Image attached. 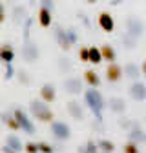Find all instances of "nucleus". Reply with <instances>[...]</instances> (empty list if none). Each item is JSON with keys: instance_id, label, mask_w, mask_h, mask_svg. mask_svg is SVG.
<instances>
[{"instance_id": "obj_1", "label": "nucleus", "mask_w": 146, "mask_h": 153, "mask_svg": "<svg viewBox=\"0 0 146 153\" xmlns=\"http://www.w3.org/2000/svg\"><path fill=\"white\" fill-rule=\"evenodd\" d=\"M84 102L88 104V108L91 109V113L97 117V120H102V111L106 108V100L102 97V93L97 91L95 88L86 89L84 91Z\"/></svg>"}, {"instance_id": "obj_2", "label": "nucleus", "mask_w": 146, "mask_h": 153, "mask_svg": "<svg viewBox=\"0 0 146 153\" xmlns=\"http://www.w3.org/2000/svg\"><path fill=\"white\" fill-rule=\"evenodd\" d=\"M29 113L33 115V119L40 120V122H53L55 120L53 109L42 100H31L29 102Z\"/></svg>"}, {"instance_id": "obj_3", "label": "nucleus", "mask_w": 146, "mask_h": 153, "mask_svg": "<svg viewBox=\"0 0 146 153\" xmlns=\"http://www.w3.org/2000/svg\"><path fill=\"white\" fill-rule=\"evenodd\" d=\"M13 115H15L18 126H20V129H24V133H28V135H33V133H35V124H33L31 119L28 117V113H26L24 109H20V108H16V109L13 111Z\"/></svg>"}, {"instance_id": "obj_4", "label": "nucleus", "mask_w": 146, "mask_h": 153, "mask_svg": "<svg viewBox=\"0 0 146 153\" xmlns=\"http://www.w3.org/2000/svg\"><path fill=\"white\" fill-rule=\"evenodd\" d=\"M51 135L57 140H68L71 137V128L62 120H53L51 122Z\"/></svg>"}, {"instance_id": "obj_5", "label": "nucleus", "mask_w": 146, "mask_h": 153, "mask_svg": "<svg viewBox=\"0 0 146 153\" xmlns=\"http://www.w3.org/2000/svg\"><path fill=\"white\" fill-rule=\"evenodd\" d=\"M97 26L101 27V31L104 33H112L115 29V20H113V16L110 15L108 11H102L99 16H97Z\"/></svg>"}, {"instance_id": "obj_6", "label": "nucleus", "mask_w": 146, "mask_h": 153, "mask_svg": "<svg viewBox=\"0 0 146 153\" xmlns=\"http://www.w3.org/2000/svg\"><path fill=\"white\" fill-rule=\"evenodd\" d=\"M64 91L69 95H80L84 91L82 89V79H79V76H68L64 80Z\"/></svg>"}, {"instance_id": "obj_7", "label": "nucleus", "mask_w": 146, "mask_h": 153, "mask_svg": "<svg viewBox=\"0 0 146 153\" xmlns=\"http://www.w3.org/2000/svg\"><path fill=\"white\" fill-rule=\"evenodd\" d=\"M121 79H122V68L117 62H108V66H106V80L115 84Z\"/></svg>"}, {"instance_id": "obj_8", "label": "nucleus", "mask_w": 146, "mask_h": 153, "mask_svg": "<svg viewBox=\"0 0 146 153\" xmlns=\"http://www.w3.org/2000/svg\"><path fill=\"white\" fill-rule=\"evenodd\" d=\"M66 109H68V115L75 120H82L84 119V109H82V104L79 100H69L66 104Z\"/></svg>"}, {"instance_id": "obj_9", "label": "nucleus", "mask_w": 146, "mask_h": 153, "mask_svg": "<svg viewBox=\"0 0 146 153\" xmlns=\"http://www.w3.org/2000/svg\"><path fill=\"white\" fill-rule=\"evenodd\" d=\"M128 93H130V97H132L133 100L141 102V100H144V99H146V86H144L142 82L135 80V82H133V84L130 86V89H128Z\"/></svg>"}, {"instance_id": "obj_10", "label": "nucleus", "mask_w": 146, "mask_h": 153, "mask_svg": "<svg viewBox=\"0 0 146 153\" xmlns=\"http://www.w3.org/2000/svg\"><path fill=\"white\" fill-rule=\"evenodd\" d=\"M53 33H55V40H57V44L60 46V49L68 51L71 48V42H69V38H68V31L62 29L60 26H55V31Z\"/></svg>"}, {"instance_id": "obj_11", "label": "nucleus", "mask_w": 146, "mask_h": 153, "mask_svg": "<svg viewBox=\"0 0 146 153\" xmlns=\"http://www.w3.org/2000/svg\"><path fill=\"white\" fill-rule=\"evenodd\" d=\"M55 99H57V91H55V86L46 82L42 88H40V100L46 102V104H51L55 102Z\"/></svg>"}, {"instance_id": "obj_12", "label": "nucleus", "mask_w": 146, "mask_h": 153, "mask_svg": "<svg viewBox=\"0 0 146 153\" xmlns=\"http://www.w3.org/2000/svg\"><path fill=\"white\" fill-rule=\"evenodd\" d=\"M106 106L110 108V111L115 113V115H122L126 111V100L121 99V97H112V99H108Z\"/></svg>"}, {"instance_id": "obj_13", "label": "nucleus", "mask_w": 146, "mask_h": 153, "mask_svg": "<svg viewBox=\"0 0 146 153\" xmlns=\"http://www.w3.org/2000/svg\"><path fill=\"white\" fill-rule=\"evenodd\" d=\"M39 48H36L35 44H31V42H26L24 46H22V56H24V60L26 62H35L36 59H39Z\"/></svg>"}, {"instance_id": "obj_14", "label": "nucleus", "mask_w": 146, "mask_h": 153, "mask_svg": "<svg viewBox=\"0 0 146 153\" xmlns=\"http://www.w3.org/2000/svg\"><path fill=\"white\" fill-rule=\"evenodd\" d=\"M142 29H144V26H142V22L141 20H137V18H128V22H126V33L128 35H132V36H139V35H142Z\"/></svg>"}, {"instance_id": "obj_15", "label": "nucleus", "mask_w": 146, "mask_h": 153, "mask_svg": "<svg viewBox=\"0 0 146 153\" xmlns=\"http://www.w3.org/2000/svg\"><path fill=\"white\" fill-rule=\"evenodd\" d=\"M53 22V11L48 9L46 6H40L39 7V24L40 27H49Z\"/></svg>"}, {"instance_id": "obj_16", "label": "nucleus", "mask_w": 146, "mask_h": 153, "mask_svg": "<svg viewBox=\"0 0 146 153\" xmlns=\"http://www.w3.org/2000/svg\"><path fill=\"white\" fill-rule=\"evenodd\" d=\"M128 139H130L132 142H135V144H141V142H146V133L137 124H133L132 129L128 131Z\"/></svg>"}, {"instance_id": "obj_17", "label": "nucleus", "mask_w": 146, "mask_h": 153, "mask_svg": "<svg viewBox=\"0 0 146 153\" xmlns=\"http://www.w3.org/2000/svg\"><path fill=\"white\" fill-rule=\"evenodd\" d=\"M13 59H15V49L11 48V44H2L0 46V62L11 64Z\"/></svg>"}, {"instance_id": "obj_18", "label": "nucleus", "mask_w": 146, "mask_h": 153, "mask_svg": "<svg viewBox=\"0 0 146 153\" xmlns=\"http://www.w3.org/2000/svg\"><path fill=\"white\" fill-rule=\"evenodd\" d=\"M84 80H86V84L89 86V88H99L101 86V76L97 75V71H93V69H88V71H84Z\"/></svg>"}, {"instance_id": "obj_19", "label": "nucleus", "mask_w": 146, "mask_h": 153, "mask_svg": "<svg viewBox=\"0 0 146 153\" xmlns=\"http://www.w3.org/2000/svg\"><path fill=\"white\" fill-rule=\"evenodd\" d=\"M101 55H102V60H106V62H115L117 60V53L110 44H102L101 46Z\"/></svg>"}, {"instance_id": "obj_20", "label": "nucleus", "mask_w": 146, "mask_h": 153, "mask_svg": "<svg viewBox=\"0 0 146 153\" xmlns=\"http://www.w3.org/2000/svg\"><path fill=\"white\" fill-rule=\"evenodd\" d=\"M122 75H126L128 79H139V75H141V68L137 64H126V68H122Z\"/></svg>"}, {"instance_id": "obj_21", "label": "nucleus", "mask_w": 146, "mask_h": 153, "mask_svg": "<svg viewBox=\"0 0 146 153\" xmlns=\"http://www.w3.org/2000/svg\"><path fill=\"white\" fill-rule=\"evenodd\" d=\"M0 117H2V122L9 128V129H13V131H20V126H18V122H16V119H15V115L11 113H2L0 115Z\"/></svg>"}, {"instance_id": "obj_22", "label": "nucleus", "mask_w": 146, "mask_h": 153, "mask_svg": "<svg viewBox=\"0 0 146 153\" xmlns=\"http://www.w3.org/2000/svg\"><path fill=\"white\" fill-rule=\"evenodd\" d=\"M6 146L11 148V149H16V151H22V149H24L22 140L18 139L16 135H7V137H6Z\"/></svg>"}, {"instance_id": "obj_23", "label": "nucleus", "mask_w": 146, "mask_h": 153, "mask_svg": "<svg viewBox=\"0 0 146 153\" xmlns=\"http://www.w3.org/2000/svg\"><path fill=\"white\" fill-rule=\"evenodd\" d=\"M89 49V59H88V62H91V64H101L102 62V55H101V49L99 48H95V46H91V48H88Z\"/></svg>"}, {"instance_id": "obj_24", "label": "nucleus", "mask_w": 146, "mask_h": 153, "mask_svg": "<svg viewBox=\"0 0 146 153\" xmlns=\"http://www.w3.org/2000/svg\"><path fill=\"white\" fill-rule=\"evenodd\" d=\"M24 20H26V9H24V6H16L13 9V22L15 24H20Z\"/></svg>"}, {"instance_id": "obj_25", "label": "nucleus", "mask_w": 146, "mask_h": 153, "mask_svg": "<svg viewBox=\"0 0 146 153\" xmlns=\"http://www.w3.org/2000/svg\"><path fill=\"white\" fill-rule=\"evenodd\" d=\"M97 146H99V149H102L104 153H113V149H115V144H113L112 140H108V139H101V140L97 142Z\"/></svg>"}, {"instance_id": "obj_26", "label": "nucleus", "mask_w": 146, "mask_h": 153, "mask_svg": "<svg viewBox=\"0 0 146 153\" xmlns=\"http://www.w3.org/2000/svg\"><path fill=\"white\" fill-rule=\"evenodd\" d=\"M122 153H141L139 144H135V142H132V140H128V142L124 144V148H122Z\"/></svg>"}, {"instance_id": "obj_27", "label": "nucleus", "mask_w": 146, "mask_h": 153, "mask_svg": "<svg viewBox=\"0 0 146 153\" xmlns=\"http://www.w3.org/2000/svg\"><path fill=\"white\" fill-rule=\"evenodd\" d=\"M16 79H18V82H20V84H26V86L31 84V79H29V73L28 71H18L16 73Z\"/></svg>"}, {"instance_id": "obj_28", "label": "nucleus", "mask_w": 146, "mask_h": 153, "mask_svg": "<svg viewBox=\"0 0 146 153\" xmlns=\"http://www.w3.org/2000/svg\"><path fill=\"white\" fill-rule=\"evenodd\" d=\"M82 148V146H80ZM80 153H99V146H97V142H88L82 149H80Z\"/></svg>"}, {"instance_id": "obj_29", "label": "nucleus", "mask_w": 146, "mask_h": 153, "mask_svg": "<svg viewBox=\"0 0 146 153\" xmlns=\"http://www.w3.org/2000/svg\"><path fill=\"white\" fill-rule=\"evenodd\" d=\"M122 42H124V48H130V49H132V48H135V42H137V38L126 33V35L122 36Z\"/></svg>"}, {"instance_id": "obj_30", "label": "nucleus", "mask_w": 146, "mask_h": 153, "mask_svg": "<svg viewBox=\"0 0 146 153\" xmlns=\"http://www.w3.org/2000/svg\"><path fill=\"white\" fill-rule=\"evenodd\" d=\"M24 151L26 153H39V142H26Z\"/></svg>"}, {"instance_id": "obj_31", "label": "nucleus", "mask_w": 146, "mask_h": 153, "mask_svg": "<svg viewBox=\"0 0 146 153\" xmlns=\"http://www.w3.org/2000/svg\"><path fill=\"white\" fill-rule=\"evenodd\" d=\"M39 153H53V146L48 142H39Z\"/></svg>"}, {"instance_id": "obj_32", "label": "nucleus", "mask_w": 146, "mask_h": 153, "mask_svg": "<svg viewBox=\"0 0 146 153\" xmlns=\"http://www.w3.org/2000/svg\"><path fill=\"white\" fill-rule=\"evenodd\" d=\"M79 56H80L82 62H88V59H89V49H88L86 46H82V48L79 49Z\"/></svg>"}, {"instance_id": "obj_33", "label": "nucleus", "mask_w": 146, "mask_h": 153, "mask_svg": "<svg viewBox=\"0 0 146 153\" xmlns=\"http://www.w3.org/2000/svg\"><path fill=\"white\" fill-rule=\"evenodd\" d=\"M68 31V38H69V42H71V46L77 42V33H75V29H66Z\"/></svg>"}, {"instance_id": "obj_34", "label": "nucleus", "mask_w": 146, "mask_h": 153, "mask_svg": "<svg viewBox=\"0 0 146 153\" xmlns=\"http://www.w3.org/2000/svg\"><path fill=\"white\" fill-rule=\"evenodd\" d=\"M119 126H121V128H124V129H132L133 122H130V120H124V119H121V120H119Z\"/></svg>"}, {"instance_id": "obj_35", "label": "nucleus", "mask_w": 146, "mask_h": 153, "mask_svg": "<svg viewBox=\"0 0 146 153\" xmlns=\"http://www.w3.org/2000/svg\"><path fill=\"white\" fill-rule=\"evenodd\" d=\"M6 20V7H4V4L0 2V24H2Z\"/></svg>"}, {"instance_id": "obj_36", "label": "nucleus", "mask_w": 146, "mask_h": 153, "mask_svg": "<svg viewBox=\"0 0 146 153\" xmlns=\"http://www.w3.org/2000/svg\"><path fill=\"white\" fill-rule=\"evenodd\" d=\"M13 73H15V69L11 68V64H7V69H6V79H11V76H15Z\"/></svg>"}, {"instance_id": "obj_37", "label": "nucleus", "mask_w": 146, "mask_h": 153, "mask_svg": "<svg viewBox=\"0 0 146 153\" xmlns=\"http://www.w3.org/2000/svg\"><path fill=\"white\" fill-rule=\"evenodd\" d=\"M40 6H46L48 9L53 11V0H42V4H40Z\"/></svg>"}, {"instance_id": "obj_38", "label": "nucleus", "mask_w": 146, "mask_h": 153, "mask_svg": "<svg viewBox=\"0 0 146 153\" xmlns=\"http://www.w3.org/2000/svg\"><path fill=\"white\" fill-rule=\"evenodd\" d=\"M2 151H4V153H20V151H16V149L7 148V146H4V148H2Z\"/></svg>"}, {"instance_id": "obj_39", "label": "nucleus", "mask_w": 146, "mask_h": 153, "mask_svg": "<svg viewBox=\"0 0 146 153\" xmlns=\"http://www.w3.org/2000/svg\"><path fill=\"white\" fill-rule=\"evenodd\" d=\"M141 71H142V75H146V60L142 62V66H141Z\"/></svg>"}, {"instance_id": "obj_40", "label": "nucleus", "mask_w": 146, "mask_h": 153, "mask_svg": "<svg viewBox=\"0 0 146 153\" xmlns=\"http://www.w3.org/2000/svg\"><path fill=\"white\" fill-rule=\"evenodd\" d=\"M88 4H95V2H99V0H86Z\"/></svg>"}]
</instances>
